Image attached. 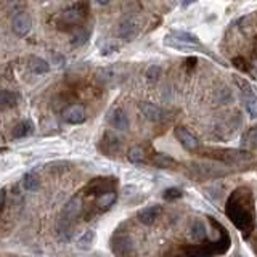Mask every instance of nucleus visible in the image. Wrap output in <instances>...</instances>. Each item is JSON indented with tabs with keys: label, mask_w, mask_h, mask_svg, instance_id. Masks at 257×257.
Here are the masks:
<instances>
[{
	"label": "nucleus",
	"mask_w": 257,
	"mask_h": 257,
	"mask_svg": "<svg viewBox=\"0 0 257 257\" xmlns=\"http://www.w3.org/2000/svg\"><path fill=\"white\" fill-rule=\"evenodd\" d=\"M225 212L233 222V225H235L238 230H241L244 238L251 235L252 226H254L252 198L248 188H238V190H235L230 194L228 201H226Z\"/></svg>",
	"instance_id": "f257e3e1"
},
{
	"label": "nucleus",
	"mask_w": 257,
	"mask_h": 257,
	"mask_svg": "<svg viewBox=\"0 0 257 257\" xmlns=\"http://www.w3.org/2000/svg\"><path fill=\"white\" fill-rule=\"evenodd\" d=\"M22 185H24V188L28 192H34L39 188L40 185V177L37 176L36 172H29L24 176V180H22Z\"/></svg>",
	"instance_id": "dca6fc26"
},
{
	"label": "nucleus",
	"mask_w": 257,
	"mask_h": 257,
	"mask_svg": "<svg viewBox=\"0 0 257 257\" xmlns=\"http://www.w3.org/2000/svg\"><path fill=\"white\" fill-rule=\"evenodd\" d=\"M96 2L100 4V5H106V4L110 2V0H96Z\"/></svg>",
	"instance_id": "a878e982"
},
{
	"label": "nucleus",
	"mask_w": 257,
	"mask_h": 257,
	"mask_svg": "<svg viewBox=\"0 0 257 257\" xmlns=\"http://www.w3.org/2000/svg\"><path fill=\"white\" fill-rule=\"evenodd\" d=\"M29 68L36 72V74H45L50 71V66L45 60L39 58V56H31L29 58Z\"/></svg>",
	"instance_id": "2eb2a0df"
},
{
	"label": "nucleus",
	"mask_w": 257,
	"mask_h": 257,
	"mask_svg": "<svg viewBox=\"0 0 257 257\" xmlns=\"http://www.w3.org/2000/svg\"><path fill=\"white\" fill-rule=\"evenodd\" d=\"M161 214V208L160 206H148L145 209H142L140 212L137 214L138 222L145 224V225H151L158 217Z\"/></svg>",
	"instance_id": "6e6552de"
},
{
	"label": "nucleus",
	"mask_w": 257,
	"mask_h": 257,
	"mask_svg": "<svg viewBox=\"0 0 257 257\" xmlns=\"http://www.w3.org/2000/svg\"><path fill=\"white\" fill-rule=\"evenodd\" d=\"M4 202H5V194L0 192V214H2V209H4Z\"/></svg>",
	"instance_id": "393cba45"
},
{
	"label": "nucleus",
	"mask_w": 257,
	"mask_h": 257,
	"mask_svg": "<svg viewBox=\"0 0 257 257\" xmlns=\"http://www.w3.org/2000/svg\"><path fill=\"white\" fill-rule=\"evenodd\" d=\"M18 95L12 90H0V110H10L16 106Z\"/></svg>",
	"instance_id": "ddd939ff"
},
{
	"label": "nucleus",
	"mask_w": 257,
	"mask_h": 257,
	"mask_svg": "<svg viewBox=\"0 0 257 257\" xmlns=\"http://www.w3.org/2000/svg\"><path fill=\"white\" fill-rule=\"evenodd\" d=\"M116 200H118V193L114 190H110L106 193L96 196V208L100 210H106L116 202Z\"/></svg>",
	"instance_id": "9b49d317"
},
{
	"label": "nucleus",
	"mask_w": 257,
	"mask_h": 257,
	"mask_svg": "<svg viewBox=\"0 0 257 257\" xmlns=\"http://www.w3.org/2000/svg\"><path fill=\"white\" fill-rule=\"evenodd\" d=\"M140 110L143 112V116L150 120H153V122H158V120H161L164 118V111L153 103H142Z\"/></svg>",
	"instance_id": "1a4fd4ad"
},
{
	"label": "nucleus",
	"mask_w": 257,
	"mask_h": 257,
	"mask_svg": "<svg viewBox=\"0 0 257 257\" xmlns=\"http://www.w3.org/2000/svg\"><path fill=\"white\" fill-rule=\"evenodd\" d=\"M193 2H196V0H184V4H185V5H188V4H193Z\"/></svg>",
	"instance_id": "bb28decb"
},
{
	"label": "nucleus",
	"mask_w": 257,
	"mask_h": 257,
	"mask_svg": "<svg viewBox=\"0 0 257 257\" xmlns=\"http://www.w3.org/2000/svg\"><path fill=\"white\" fill-rule=\"evenodd\" d=\"M34 130V126L31 120H22L21 124H18L16 127H14L13 130V137L14 138H24V137H29V135L32 134Z\"/></svg>",
	"instance_id": "4468645a"
},
{
	"label": "nucleus",
	"mask_w": 257,
	"mask_h": 257,
	"mask_svg": "<svg viewBox=\"0 0 257 257\" xmlns=\"http://www.w3.org/2000/svg\"><path fill=\"white\" fill-rule=\"evenodd\" d=\"M63 118L66 122H70V124H80L86 120V111L80 104H71V106H68L64 110Z\"/></svg>",
	"instance_id": "423d86ee"
},
{
	"label": "nucleus",
	"mask_w": 257,
	"mask_h": 257,
	"mask_svg": "<svg viewBox=\"0 0 257 257\" xmlns=\"http://www.w3.org/2000/svg\"><path fill=\"white\" fill-rule=\"evenodd\" d=\"M166 44L170 45V47H174V48H182V50L198 47L200 45L198 39H196L194 36L184 32V31H176V32L169 34L168 37H166Z\"/></svg>",
	"instance_id": "7ed1b4c3"
},
{
	"label": "nucleus",
	"mask_w": 257,
	"mask_h": 257,
	"mask_svg": "<svg viewBox=\"0 0 257 257\" xmlns=\"http://www.w3.org/2000/svg\"><path fill=\"white\" fill-rule=\"evenodd\" d=\"M180 196H182V192H180L178 188H169V190H166V193H164V200L170 201V200L180 198Z\"/></svg>",
	"instance_id": "4be33fe9"
},
{
	"label": "nucleus",
	"mask_w": 257,
	"mask_h": 257,
	"mask_svg": "<svg viewBox=\"0 0 257 257\" xmlns=\"http://www.w3.org/2000/svg\"><path fill=\"white\" fill-rule=\"evenodd\" d=\"M86 12H87V8L84 5L76 4V5L70 6L64 13L60 14V16L56 18V24L60 26V29H68V28L78 26L79 22L84 21Z\"/></svg>",
	"instance_id": "f03ea898"
},
{
	"label": "nucleus",
	"mask_w": 257,
	"mask_h": 257,
	"mask_svg": "<svg viewBox=\"0 0 257 257\" xmlns=\"http://www.w3.org/2000/svg\"><path fill=\"white\" fill-rule=\"evenodd\" d=\"M138 34V26L132 18H124L119 24V37L124 40H132Z\"/></svg>",
	"instance_id": "39448f33"
},
{
	"label": "nucleus",
	"mask_w": 257,
	"mask_h": 257,
	"mask_svg": "<svg viewBox=\"0 0 257 257\" xmlns=\"http://www.w3.org/2000/svg\"><path fill=\"white\" fill-rule=\"evenodd\" d=\"M161 76V68L160 66H150L148 68V71H146V78L151 79V80H156L158 78Z\"/></svg>",
	"instance_id": "412c9836"
},
{
	"label": "nucleus",
	"mask_w": 257,
	"mask_h": 257,
	"mask_svg": "<svg viewBox=\"0 0 257 257\" xmlns=\"http://www.w3.org/2000/svg\"><path fill=\"white\" fill-rule=\"evenodd\" d=\"M110 124L118 130H127L128 128V118L122 110H114L110 114Z\"/></svg>",
	"instance_id": "9d476101"
},
{
	"label": "nucleus",
	"mask_w": 257,
	"mask_h": 257,
	"mask_svg": "<svg viewBox=\"0 0 257 257\" xmlns=\"http://www.w3.org/2000/svg\"><path fill=\"white\" fill-rule=\"evenodd\" d=\"M176 137L177 140L182 143V146L186 148V150H194L198 148V140H196V137L188 132V128H184V127H177L176 128Z\"/></svg>",
	"instance_id": "0eeeda50"
},
{
	"label": "nucleus",
	"mask_w": 257,
	"mask_h": 257,
	"mask_svg": "<svg viewBox=\"0 0 257 257\" xmlns=\"http://www.w3.org/2000/svg\"><path fill=\"white\" fill-rule=\"evenodd\" d=\"M154 164L158 166V168H170V166L176 164V161H174L172 158L168 154H158L154 158Z\"/></svg>",
	"instance_id": "6ab92c4d"
},
{
	"label": "nucleus",
	"mask_w": 257,
	"mask_h": 257,
	"mask_svg": "<svg viewBox=\"0 0 257 257\" xmlns=\"http://www.w3.org/2000/svg\"><path fill=\"white\" fill-rule=\"evenodd\" d=\"M244 103H246V110H248L249 114L256 118L257 116V96L252 95V96L244 98Z\"/></svg>",
	"instance_id": "aec40b11"
},
{
	"label": "nucleus",
	"mask_w": 257,
	"mask_h": 257,
	"mask_svg": "<svg viewBox=\"0 0 257 257\" xmlns=\"http://www.w3.org/2000/svg\"><path fill=\"white\" fill-rule=\"evenodd\" d=\"M12 26H13L14 34L22 37L29 32V29H31V18H29L28 13H16L12 20Z\"/></svg>",
	"instance_id": "20e7f679"
},
{
	"label": "nucleus",
	"mask_w": 257,
	"mask_h": 257,
	"mask_svg": "<svg viewBox=\"0 0 257 257\" xmlns=\"http://www.w3.org/2000/svg\"><path fill=\"white\" fill-rule=\"evenodd\" d=\"M88 36H90V31H86V32L79 34V36H76V37H74V40H72V44H74V45L84 44V42H86V40L88 39Z\"/></svg>",
	"instance_id": "5701e85b"
},
{
	"label": "nucleus",
	"mask_w": 257,
	"mask_h": 257,
	"mask_svg": "<svg viewBox=\"0 0 257 257\" xmlns=\"http://www.w3.org/2000/svg\"><path fill=\"white\" fill-rule=\"evenodd\" d=\"M94 240H95V232L94 230H87L84 235H80V238L78 240V246L80 249H88L90 246L94 244Z\"/></svg>",
	"instance_id": "f3484780"
},
{
	"label": "nucleus",
	"mask_w": 257,
	"mask_h": 257,
	"mask_svg": "<svg viewBox=\"0 0 257 257\" xmlns=\"http://www.w3.org/2000/svg\"><path fill=\"white\" fill-rule=\"evenodd\" d=\"M248 142H249V145L257 148V128H252V130L248 134Z\"/></svg>",
	"instance_id": "b1692460"
},
{
	"label": "nucleus",
	"mask_w": 257,
	"mask_h": 257,
	"mask_svg": "<svg viewBox=\"0 0 257 257\" xmlns=\"http://www.w3.org/2000/svg\"><path fill=\"white\" fill-rule=\"evenodd\" d=\"M128 160L134 164H142L145 162V153H143L142 148H132L128 151Z\"/></svg>",
	"instance_id": "a211bd4d"
},
{
	"label": "nucleus",
	"mask_w": 257,
	"mask_h": 257,
	"mask_svg": "<svg viewBox=\"0 0 257 257\" xmlns=\"http://www.w3.org/2000/svg\"><path fill=\"white\" fill-rule=\"evenodd\" d=\"M188 236H190L193 241H204L208 236V230L204 224L201 220H194L190 226V230H188Z\"/></svg>",
	"instance_id": "f8f14e48"
}]
</instances>
